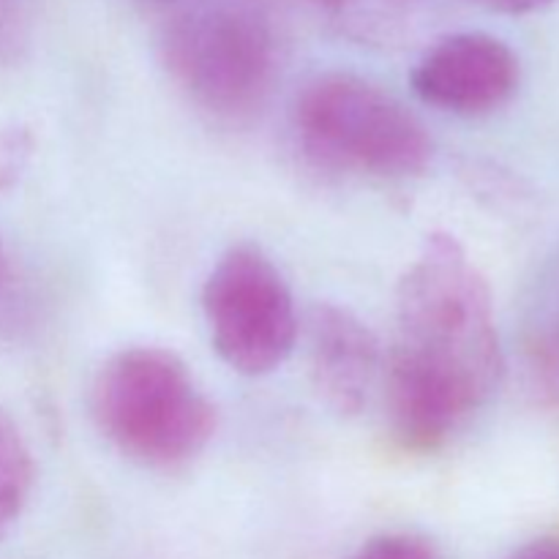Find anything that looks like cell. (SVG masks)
<instances>
[{"label": "cell", "instance_id": "7a4b0ae2", "mask_svg": "<svg viewBox=\"0 0 559 559\" xmlns=\"http://www.w3.org/2000/svg\"><path fill=\"white\" fill-rule=\"evenodd\" d=\"M158 55L194 107L243 123L282 74V20L273 0H178L164 11Z\"/></svg>", "mask_w": 559, "mask_h": 559}, {"label": "cell", "instance_id": "ba28073f", "mask_svg": "<svg viewBox=\"0 0 559 559\" xmlns=\"http://www.w3.org/2000/svg\"><path fill=\"white\" fill-rule=\"evenodd\" d=\"M317 20L369 49H399L413 41L429 22L437 0H306Z\"/></svg>", "mask_w": 559, "mask_h": 559}, {"label": "cell", "instance_id": "52a82bcc", "mask_svg": "<svg viewBox=\"0 0 559 559\" xmlns=\"http://www.w3.org/2000/svg\"><path fill=\"white\" fill-rule=\"evenodd\" d=\"M304 338L317 399L342 418L364 413L382 369L374 331L344 306L314 304L306 314Z\"/></svg>", "mask_w": 559, "mask_h": 559}, {"label": "cell", "instance_id": "7c38bea8", "mask_svg": "<svg viewBox=\"0 0 559 559\" xmlns=\"http://www.w3.org/2000/svg\"><path fill=\"white\" fill-rule=\"evenodd\" d=\"M349 559H437V551L415 533H382L366 540Z\"/></svg>", "mask_w": 559, "mask_h": 559}, {"label": "cell", "instance_id": "8992f818", "mask_svg": "<svg viewBox=\"0 0 559 559\" xmlns=\"http://www.w3.org/2000/svg\"><path fill=\"white\" fill-rule=\"evenodd\" d=\"M409 80L429 107L459 118H480L516 96L522 63L502 38L462 31L437 38L418 58Z\"/></svg>", "mask_w": 559, "mask_h": 559}, {"label": "cell", "instance_id": "9a60e30c", "mask_svg": "<svg viewBox=\"0 0 559 559\" xmlns=\"http://www.w3.org/2000/svg\"><path fill=\"white\" fill-rule=\"evenodd\" d=\"M506 559H559V535H544V538L530 540Z\"/></svg>", "mask_w": 559, "mask_h": 559}, {"label": "cell", "instance_id": "5bb4252c", "mask_svg": "<svg viewBox=\"0 0 559 559\" xmlns=\"http://www.w3.org/2000/svg\"><path fill=\"white\" fill-rule=\"evenodd\" d=\"M467 3L480 5L486 11H495V14H508V16H522L533 14V11L546 9L555 0H467Z\"/></svg>", "mask_w": 559, "mask_h": 559}, {"label": "cell", "instance_id": "2e32d148", "mask_svg": "<svg viewBox=\"0 0 559 559\" xmlns=\"http://www.w3.org/2000/svg\"><path fill=\"white\" fill-rule=\"evenodd\" d=\"M5 273H9V260H5V246L3 238H0V289H3L5 284Z\"/></svg>", "mask_w": 559, "mask_h": 559}, {"label": "cell", "instance_id": "5b68a950", "mask_svg": "<svg viewBox=\"0 0 559 559\" xmlns=\"http://www.w3.org/2000/svg\"><path fill=\"white\" fill-rule=\"evenodd\" d=\"M202 314L216 355L243 377L273 374L300 336L293 289L254 243H238L218 257L202 284Z\"/></svg>", "mask_w": 559, "mask_h": 559}, {"label": "cell", "instance_id": "6da1fadb", "mask_svg": "<svg viewBox=\"0 0 559 559\" xmlns=\"http://www.w3.org/2000/svg\"><path fill=\"white\" fill-rule=\"evenodd\" d=\"M385 404L396 440L437 451L497 393L506 371L489 282L467 249L431 233L396 287Z\"/></svg>", "mask_w": 559, "mask_h": 559}, {"label": "cell", "instance_id": "30bf717a", "mask_svg": "<svg viewBox=\"0 0 559 559\" xmlns=\"http://www.w3.org/2000/svg\"><path fill=\"white\" fill-rule=\"evenodd\" d=\"M36 484V464L25 435L5 409H0V540L25 513Z\"/></svg>", "mask_w": 559, "mask_h": 559}, {"label": "cell", "instance_id": "3957f363", "mask_svg": "<svg viewBox=\"0 0 559 559\" xmlns=\"http://www.w3.org/2000/svg\"><path fill=\"white\" fill-rule=\"evenodd\" d=\"M91 415L104 440L147 469L194 462L216 431V407L189 366L162 347H126L93 377Z\"/></svg>", "mask_w": 559, "mask_h": 559}, {"label": "cell", "instance_id": "8fae6325", "mask_svg": "<svg viewBox=\"0 0 559 559\" xmlns=\"http://www.w3.org/2000/svg\"><path fill=\"white\" fill-rule=\"evenodd\" d=\"M33 158V134L25 126L0 129V191H11L27 173Z\"/></svg>", "mask_w": 559, "mask_h": 559}, {"label": "cell", "instance_id": "4fadbf2b", "mask_svg": "<svg viewBox=\"0 0 559 559\" xmlns=\"http://www.w3.org/2000/svg\"><path fill=\"white\" fill-rule=\"evenodd\" d=\"M27 25L20 5L11 0H0V63L14 60L25 49Z\"/></svg>", "mask_w": 559, "mask_h": 559}, {"label": "cell", "instance_id": "9c48e42d", "mask_svg": "<svg viewBox=\"0 0 559 559\" xmlns=\"http://www.w3.org/2000/svg\"><path fill=\"white\" fill-rule=\"evenodd\" d=\"M527 391L546 407H559V257L535 284L519 336Z\"/></svg>", "mask_w": 559, "mask_h": 559}, {"label": "cell", "instance_id": "277c9868", "mask_svg": "<svg viewBox=\"0 0 559 559\" xmlns=\"http://www.w3.org/2000/svg\"><path fill=\"white\" fill-rule=\"evenodd\" d=\"M293 131L304 156L333 173L404 180L435 158L424 120L385 87L349 71L317 74L300 87Z\"/></svg>", "mask_w": 559, "mask_h": 559}, {"label": "cell", "instance_id": "e0dca14e", "mask_svg": "<svg viewBox=\"0 0 559 559\" xmlns=\"http://www.w3.org/2000/svg\"><path fill=\"white\" fill-rule=\"evenodd\" d=\"M147 5H153V9H162V11H167L169 5H175L178 3V0H145Z\"/></svg>", "mask_w": 559, "mask_h": 559}]
</instances>
